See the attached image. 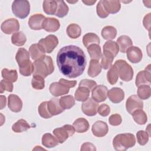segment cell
<instances>
[{
	"instance_id": "obj_7",
	"label": "cell",
	"mask_w": 151,
	"mask_h": 151,
	"mask_svg": "<svg viewBox=\"0 0 151 151\" xmlns=\"http://www.w3.org/2000/svg\"><path fill=\"white\" fill-rule=\"evenodd\" d=\"M143 103L142 100L136 95L130 96L126 100V108L127 111L132 114L133 111L137 109H142Z\"/></svg>"
},
{
	"instance_id": "obj_33",
	"label": "cell",
	"mask_w": 151,
	"mask_h": 151,
	"mask_svg": "<svg viewBox=\"0 0 151 151\" xmlns=\"http://www.w3.org/2000/svg\"><path fill=\"white\" fill-rule=\"evenodd\" d=\"M132 114L133 120L138 124H140V125L145 124L147 120V115L142 109H137L134 111H133Z\"/></svg>"
},
{
	"instance_id": "obj_40",
	"label": "cell",
	"mask_w": 151,
	"mask_h": 151,
	"mask_svg": "<svg viewBox=\"0 0 151 151\" xmlns=\"http://www.w3.org/2000/svg\"><path fill=\"white\" fill-rule=\"evenodd\" d=\"M107 78L108 82L111 85H114L117 83L119 78V73L117 67L114 64L111 65L107 71Z\"/></svg>"
},
{
	"instance_id": "obj_2",
	"label": "cell",
	"mask_w": 151,
	"mask_h": 151,
	"mask_svg": "<svg viewBox=\"0 0 151 151\" xmlns=\"http://www.w3.org/2000/svg\"><path fill=\"white\" fill-rule=\"evenodd\" d=\"M33 64L34 67L33 75H38L43 78L52 74L54 70L53 61L50 56L45 55L41 59L35 60Z\"/></svg>"
},
{
	"instance_id": "obj_23",
	"label": "cell",
	"mask_w": 151,
	"mask_h": 151,
	"mask_svg": "<svg viewBox=\"0 0 151 151\" xmlns=\"http://www.w3.org/2000/svg\"><path fill=\"white\" fill-rule=\"evenodd\" d=\"M73 126L77 133H84L87 132L90 127L88 121L84 118H78L73 123Z\"/></svg>"
},
{
	"instance_id": "obj_13",
	"label": "cell",
	"mask_w": 151,
	"mask_h": 151,
	"mask_svg": "<svg viewBox=\"0 0 151 151\" xmlns=\"http://www.w3.org/2000/svg\"><path fill=\"white\" fill-rule=\"evenodd\" d=\"M69 87L60 81L51 83L49 87V90L51 94L55 97L67 94L69 92Z\"/></svg>"
},
{
	"instance_id": "obj_53",
	"label": "cell",
	"mask_w": 151,
	"mask_h": 151,
	"mask_svg": "<svg viewBox=\"0 0 151 151\" xmlns=\"http://www.w3.org/2000/svg\"><path fill=\"white\" fill-rule=\"evenodd\" d=\"M80 150L81 151H83V150H92V151H94V150H96V148L95 146L93 144H92L91 143L86 142V143H84L82 145Z\"/></svg>"
},
{
	"instance_id": "obj_32",
	"label": "cell",
	"mask_w": 151,
	"mask_h": 151,
	"mask_svg": "<svg viewBox=\"0 0 151 151\" xmlns=\"http://www.w3.org/2000/svg\"><path fill=\"white\" fill-rule=\"evenodd\" d=\"M81 33V27L77 24H71L67 28V34L72 39L78 38Z\"/></svg>"
},
{
	"instance_id": "obj_46",
	"label": "cell",
	"mask_w": 151,
	"mask_h": 151,
	"mask_svg": "<svg viewBox=\"0 0 151 151\" xmlns=\"http://www.w3.org/2000/svg\"><path fill=\"white\" fill-rule=\"evenodd\" d=\"M38 110L39 114L42 118L49 119L52 116L49 111L47 106V101L42 102L38 106Z\"/></svg>"
},
{
	"instance_id": "obj_49",
	"label": "cell",
	"mask_w": 151,
	"mask_h": 151,
	"mask_svg": "<svg viewBox=\"0 0 151 151\" xmlns=\"http://www.w3.org/2000/svg\"><path fill=\"white\" fill-rule=\"evenodd\" d=\"M13 84L12 82L5 80H2L0 83V93H2L4 91L12 92L13 90Z\"/></svg>"
},
{
	"instance_id": "obj_1",
	"label": "cell",
	"mask_w": 151,
	"mask_h": 151,
	"mask_svg": "<svg viewBox=\"0 0 151 151\" xmlns=\"http://www.w3.org/2000/svg\"><path fill=\"white\" fill-rule=\"evenodd\" d=\"M57 64L60 71L70 78L81 75L86 66V55L80 47L70 45L63 47L57 55Z\"/></svg>"
},
{
	"instance_id": "obj_34",
	"label": "cell",
	"mask_w": 151,
	"mask_h": 151,
	"mask_svg": "<svg viewBox=\"0 0 151 151\" xmlns=\"http://www.w3.org/2000/svg\"><path fill=\"white\" fill-rule=\"evenodd\" d=\"M117 35V29L115 27L110 25L104 27L101 30V35L104 39L111 40L114 39Z\"/></svg>"
},
{
	"instance_id": "obj_16",
	"label": "cell",
	"mask_w": 151,
	"mask_h": 151,
	"mask_svg": "<svg viewBox=\"0 0 151 151\" xmlns=\"http://www.w3.org/2000/svg\"><path fill=\"white\" fill-rule=\"evenodd\" d=\"M8 106L13 112H19L22 108V101L20 97L16 94H9L8 98Z\"/></svg>"
},
{
	"instance_id": "obj_22",
	"label": "cell",
	"mask_w": 151,
	"mask_h": 151,
	"mask_svg": "<svg viewBox=\"0 0 151 151\" xmlns=\"http://www.w3.org/2000/svg\"><path fill=\"white\" fill-rule=\"evenodd\" d=\"M104 6L109 14H116L118 12L121 8L119 1H106L102 0Z\"/></svg>"
},
{
	"instance_id": "obj_57",
	"label": "cell",
	"mask_w": 151,
	"mask_h": 151,
	"mask_svg": "<svg viewBox=\"0 0 151 151\" xmlns=\"http://www.w3.org/2000/svg\"><path fill=\"white\" fill-rule=\"evenodd\" d=\"M82 2L87 5H93L96 2V1H82Z\"/></svg>"
},
{
	"instance_id": "obj_18",
	"label": "cell",
	"mask_w": 151,
	"mask_h": 151,
	"mask_svg": "<svg viewBox=\"0 0 151 151\" xmlns=\"http://www.w3.org/2000/svg\"><path fill=\"white\" fill-rule=\"evenodd\" d=\"M29 53L34 60L41 59L45 56V51L39 44H33L29 48Z\"/></svg>"
},
{
	"instance_id": "obj_31",
	"label": "cell",
	"mask_w": 151,
	"mask_h": 151,
	"mask_svg": "<svg viewBox=\"0 0 151 151\" xmlns=\"http://www.w3.org/2000/svg\"><path fill=\"white\" fill-rule=\"evenodd\" d=\"M43 9L44 11L48 15H55L57 9V1H44L43 2Z\"/></svg>"
},
{
	"instance_id": "obj_8",
	"label": "cell",
	"mask_w": 151,
	"mask_h": 151,
	"mask_svg": "<svg viewBox=\"0 0 151 151\" xmlns=\"http://www.w3.org/2000/svg\"><path fill=\"white\" fill-rule=\"evenodd\" d=\"M98 107V103L92 98H88L81 105L82 111L88 116H95L97 113Z\"/></svg>"
},
{
	"instance_id": "obj_14",
	"label": "cell",
	"mask_w": 151,
	"mask_h": 151,
	"mask_svg": "<svg viewBox=\"0 0 151 151\" xmlns=\"http://www.w3.org/2000/svg\"><path fill=\"white\" fill-rule=\"evenodd\" d=\"M127 58L132 63H138L142 59V50L137 47L132 46L126 51Z\"/></svg>"
},
{
	"instance_id": "obj_3",
	"label": "cell",
	"mask_w": 151,
	"mask_h": 151,
	"mask_svg": "<svg viewBox=\"0 0 151 151\" xmlns=\"http://www.w3.org/2000/svg\"><path fill=\"white\" fill-rule=\"evenodd\" d=\"M136 144V139L132 133H123L117 134L113 140V145L117 151H124L132 147Z\"/></svg>"
},
{
	"instance_id": "obj_36",
	"label": "cell",
	"mask_w": 151,
	"mask_h": 151,
	"mask_svg": "<svg viewBox=\"0 0 151 151\" xmlns=\"http://www.w3.org/2000/svg\"><path fill=\"white\" fill-rule=\"evenodd\" d=\"M101 58V66L103 69L107 70L111 66L112 62L114 57L111 53L107 51H103Z\"/></svg>"
},
{
	"instance_id": "obj_41",
	"label": "cell",
	"mask_w": 151,
	"mask_h": 151,
	"mask_svg": "<svg viewBox=\"0 0 151 151\" xmlns=\"http://www.w3.org/2000/svg\"><path fill=\"white\" fill-rule=\"evenodd\" d=\"M59 102L60 106L64 110L70 109L75 104V100L73 96L71 95L61 97L59 100Z\"/></svg>"
},
{
	"instance_id": "obj_43",
	"label": "cell",
	"mask_w": 151,
	"mask_h": 151,
	"mask_svg": "<svg viewBox=\"0 0 151 151\" xmlns=\"http://www.w3.org/2000/svg\"><path fill=\"white\" fill-rule=\"evenodd\" d=\"M34 67L32 63L29 60L19 66V73L24 76H29L34 73Z\"/></svg>"
},
{
	"instance_id": "obj_44",
	"label": "cell",
	"mask_w": 151,
	"mask_h": 151,
	"mask_svg": "<svg viewBox=\"0 0 151 151\" xmlns=\"http://www.w3.org/2000/svg\"><path fill=\"white\" fill-rule=\"evenodd\" d=\"M57 9L55 13V15L59 18H63L68 12V6L65 4L64 1H57Z\"/></svg>"
},
{
	"instance_id": "obj_50",
	"label": "cell",
	"mask_w": 151,
	"mask_h": 151,
	"mask_svg": "<svg viewBox=\"0 0 151 151\" xmlns=\"http://www.w3.org/2000/svg\"><path fill=\"white\" fill-rule=\"evenodd\" d=\"M96 86H97V83L95 81L88 80V79L82 80L79 83V86L86 87L88 88L90 90H92Z\"/></svg>"
},
{
	"instance_id": "obj_56",
	"label": "cell",
	"mask_w": 151,
	"mask_h": 151,
	"mask_svg": "<svg viewBox=\"0 0 151 151\" xmlns=\"http://www.w3.org/2000/svg\"><path fill=\"white\" fill-rule=\"evenodd\" d=\"M6 99L5 96L1 95V106H0V109H3L5 106H6Z\"/></svg>"
},
{
	"instance_id": "obj_29",
	"label": "cell",
	"mask_w": 151,
	"mask_h": 151,
	"mask_svg": "<svg viewBox=\"0 0 151 151\" xmlns=\"http://www.w3.org/2000/svg\"><path fill=\"white\" fill-rule=\"evenodd\" d=\"M58 141L51 133H45L42 137V144L46 147H54L58 145Z\"/></svg>"
},
{
	"instance_id": "obj_47",
	"label": "cell",
	"mask_w": 151,
	"mask_h": 151,
	"mask_svg": "<svg viewBox=\"0 0 151 151\" xmlns=\"http://www.w3.org/2000/svg\"><path fill=\"white\" fill-rule=\"evenodd\" d=\"M136 137L138 143L140 145L143 146L147 143L149 135L147 132H145L144 130H139L136 133Z\"/></svg>"
},
{
	"instance_id": "obj_26",
	"label": "cell",
	"mask_w": 151,
	"mask_h": 151,
	"mask_svg": "<svg viewBox=\"0 0 151 151\" xmlns=\"http://www.w3.org/2000/svg\"><path fill=\"white\" fill-rule=\"evenodd\" d=\"M90 90L83 86H78L75 92V99L78 101H84L88 99Z\"/></svg>"
},
{
	"instance_id": "obj_11",
	"label": "cell",
	"mask_w": 151,
	"mask_h": 151,
	"mask_svg": "<svg viewBox=\"0 0 151 151\" xmlns=\"http://www.w3.org/2000/svg\"><path fill=\"white\" fill-rule=\"evenodd\" d=\"M107 93L108 89L106 86L98 85L92 90L91 97L96 102H103L106 100Z\"/></svg>"
},
{
	"instance_id": "obj_5",
	"label": "cell",
	"mask_w": 151,
	"mask_h": 151,
	"mask_svg": "<svg viewBox=\"0 0 151 151\" xmlns=\"http://www.w3.org/2000/svg\"><path fill=\"white\" fill-rule=\"evenodd\" d=\"M12 11L17 17L24 19L29 14V2L26 0L14 1L12 4Z\"/></svg>"
},
{
	"instance_id": "obj_4",
	"label": "cell",
	"mask_w": 151,
	"mask_h": 151,
	"mask_svg": "<svg viewBox=\"0 0 151 151\" xmlns=\"http://www.w3.org/2000/svg\"><path fill=\"white\" fill-rule=\"evenodd\" d=\"M117 67L119 76L124 81H130L133 77V70L132 67L125 60H118L114 64Z\"/></svg>"
},
{
	"instance_id": "obj_35",
	"label": "cell",
	"mask_w": 151,
	"mask_h": 151,
	"mask_svg": "<svg viewBox=\"0 0 151 151\" xmlns=\"http://www.w3.org/2000/svg\"><path fill=\"white\" fill-rule=\"evenodd\" d=\"M1 74L4 80L12 83L15 82L18 79V73L16 70H8L7 68H4L1 71Z\"/></svg>"
},
{
	"instance_id": "obj_54",
	"label": "cell",
	"mask_w": 151,
	"mask_h": 151,
	"mask_svg": "<svg viewBox=\"0 0 151 151\" xmlns=\"http://www.w3.org/2000/svg\"><path fill=\"white\" fill-rule=\"evenodd\" d=\"M150 13H149L147 15H145L143 21V24L144 27L147 29L149 32H150Z\"/></svg>"
},
{
	"instance_id": "obj_10",
	"label": "cell",
	"mask_w": 151,
	"mask_h": 151,
	"mask_svg": "<svg viewBox=\"0 0 151 151\" xmlns=\"http://www.w3.org/2000/svg\"><path fill=\"white\" fill-rule=\"evenodd\" d=\"M151 83V73H150V64H149L145 70L140 71L138 73L136 77V86L140 85H150Z\"/></svg>"
},
{
	"instance_id": "obj_39",
	"label": "cell",
	"mask_w": 151,
	"mask_h": 151,
	"mask_svg": "<svg viewBox=\"0 0 151 151\" xmlns=\"http://www.w3.org/2000/svg\"><path fill=\"white\" fill-rule=\"evenodd\" d=\"M27 41L25 35L22 32L19 31L14 33L11 37V42L14 45L17 46H22Z\"/></svg>"
},
{
	"instance_id": "obj_12",
	"label": "cell",
	"mask_w": 151,
	"mask_h": 151,
	"mask_svg": "<svg viewBox=\"0 0 151 151\" xmlns=\"http://www.w3.org/2000/svg\"><path fill=\"white\" fill-rule=\"evenodd\" d=\"M91 131L93 135L96 137H101L107 134L109 131V127L106 122L99 120L93 124Z\"/></svg>"
},
{
	"instance_id": "obj_37",
	"label": "cell",
	"mask_w": 151,
	"mask_h": 151,
	"mask_svg": "<svg viewBox=\"0 0 151 151\" xmlns=\"http://www.w3.org/2000/svg\"><path fill=\"white\" fill-rule=\"evenodd\" d=\"M119 48L116 42L113 41H107L103 45V51H107L111 53L114 57L117 55L119 52Z\"/></svg>"
},
{
	"instance_id": "obj_42",
	"label": "cell",
	"mask_w": 151,
	"mask_h": 151,
	"mask_svg": "<svg viewBox=\"0 0 151 151\" xmlns=\"http://www.w3.org/2000/svg\"><path fill=\"white\" fill-rule=\"evenodd\" d=\"M138 97L142 100H147L151 96V88L149 85H140L137 89Z\"/></svg>"
},
{
	"instance_id": "obj_6",
	"label": "cell",
	"mask_w": 151,
	"mask_h": 151,
	"mask_svg": "<svg viewBox=\"0 0 151 151\" xmlns=\"http://www.w3.org/2000/svg\"><path fill=\"white\" fill-rule=\"evenodd\" d=\"M38 44L42 47L45 52L51 53L58 44V40L54 35H49L44 38L41 39Z\"/></svg>"
},
{
	"instance_id": "obj_21",
	"label": "cell",
	"mask_w": 151,
	"mask_h": 151,
	"mask_svg": "<svg viewBox=\"0 0 151 151\" xmlns=\"http://www.w3.org/2000/svg\"><path fill=\"white\" fill-rule=\"evenodd\" d=\"M117 44L119 46L120 52L124 53L127 50L133 45V42L131 38L127 35H121L117 40Z\"/></svg>"
},
{
	"instance_id": "obj_17",
	"label": "cell",
	"mask_w": 151,
	"mask_h": 151,
	"mask_svg": "<svg viewBox=\"0 0 151 151\" xmlns=\"http://www.w3.org/2000/svg\"><path fill=\"white\" fill-rule=\"evenodd\" d=\"M107 96L112 103H119L124 99V93L120 88L113 87L108 91Z\"/></svg>"
},
{
	"instance_id": "obj_9",
	"label": "cell",
	"mask_w": 151,
	"mask_h": 151,
	"mask_svg": "<svg viewBox=\"0 0 151 151\" xmlns=\"http://www.w3.org/2000/svg\"><path fill=\"white\" fill-rule=\"evenodd\" d=\"M1 30L6 34L15 33L19 29V23L15 18H9L4 21L1 26Z\"/></svg>"
},
{
	"instance_id": "obj_48",
	"label": "cell",
	"mask_w": 151,
	"mask_h": 151,
	"mask_svg": "<svg viewBox=\"0 0 151 151\" xmlns=\"http://www.w3.org/2000/svg\"><path fill=\"white\" fill-rule=\"evenodd\" d=\"M96 11H97V15L101 18H105L107 17L109 15V14L107 12V11L106 10L104 6L102 0L98 2L96 6Z\"/></svg>"
},
{
	"instance_id": "obj_20",
	"label": "cell",
	"mask_w": 151,
	"mask_h": 151,
	"mask_svg": "<svg viewBox=\"0 0 151 151\" xmlns=\"http://www.w3.org/2000/svg\"><path fill=\"white\" fill-rule=\"evenodd\" d=\"M59 100L60 99L58 98H52L50 101H47L49 111L52 116L58 115L64 111V109L60 104Z\"/></svg>"
},
{
	"instance_id": "obj_15",
	"label": "cell",
	"mask_w": 151,
	"mask_h": 151,
	"mask_svg": "<svg viewBox=\"0 0 151 151\" xmlns=\"http://www.w3.org/2000/svg\"><path fill=\"white\" fill-rule=\"evenodd\" d=\"M45 17L41 14H35L30 17L28 25L31 29L34 30H40L42 29V24L45 19Z\"/></svg>"
},
{
	"instance_id": "obj_45",
	"label": "cell",
	"mask_w": 151,
	"mask_h": 151,
	"mask_svg": "<svg viewBox=\"0 0 151 151\" xmlns=\"http://www.w3.org/2000/svg\"><path fill=\"white\" fill-rule=\"evenodd\" d=\"M32 87L36 90H42L45 87L44 78L38 75H33L31 80Z\"/></svg>"
},
{
	"instance_id": "obj_51",
	"label": "cell",
	"mask_w": 151,
	"mask_h": 151,
	"mask_svg": "<svg viewBox=\"0 0 151 151\" xmlns=\"http://www.w3.org/2000/svg\"><path fill=\"white\" fill-rule=\"evenodd\" d=\"M110 124L112 126H119L122 123V117L119 114H114L110 116L109 119Z\"/></svg>"
},
{
	"instance_id": "obj_28",
	"label": "cell",
	"mask_w": 151,
	"mask_h": 151,
	"mask_svg": "<svg viewBox=\"0 0 151 151\" xmlns=\"http://www.w3.org/2000/svg\"><path fill=\"white\" fill-rule=\"evenodd\" d=\"M15 60L19 65L21 66L25 62L29 60V52L25 48H20L18 49L16 55Z\"/></svg>"
},
{
	"instance_id": "obj_25",
	"label": "cell",
	"mask_w": 151,
	"mask_h": 151,
	"mask_svg": "<svg viewBox=\"0 0 151 151\" xmlns=\"http://www.w3.org/2000/svg\"><path fill=\"white\" fill-rule=\"evenodd\" d=\"M101 71V66L98 60H91L88 68V74L91 77L97 76Z\"/></svg>"
},
{
	"instance_id": "obj_24",
	"label": "cell",
	"mask_w": 151,
	"mask_h": 151,
	"mask_svg": "<svg viewBox=\"0 0 151 151\" xmlns=\"http://www.w3.org/2000/svg\"><path fill=\"white\" fill-rule=\"evenodd\" d=\"M53 134L60 143H64L70 136L68 131L64 126L55 129L53 130Z\"/></svg>"
},
{
	"instance_id": "obj_55",
	"label": "cell",
	"mask_w": 151,
	"mask_h": 151,
	"mask_svg": "<svg viewBox=\"0 0 151 151\" xmlns=\"http://www.w3.org/2000/svg\"><path fill=\"white\" fill-rule=\"evenodd\" d=\"M59 81L63 83V84H64L66 86H67L69 88H73V87H75L77 84V81H76V80L68 81V80L64 79V78H60L59 80Z\"/></svg>"
},
{
	"instance_id": "obj_19",
	"label": "cell",
	"mask_w": 151,
	"mask_h": 151,
	"mask_svg": "<svg viewBox=\"0 0 151 151\" xmlns=\"http://www.w3.org/2000/svg\"><path fill=\"white\" fill-rule=\"evenodd\" d=\"M60 27L59 21L55 18H46L42 24V29L47 32H55Z\"/></svg>"
},
{
	"instance_id": "obj_27",
	"label": "cell",
	"mask_w": 151,
	"mask_h": 151,
	"mask_svg": "<svg viewBox=\"0 0 151 151\" xmlns=\"http://www.w3.org/2000/svg\"><path fill=\"white\" fill-rule=\"evenodd\" d=\"M100 38L98 35L93 32H89L85 34L83 37V43L86 47H88L89 45L94 44L99 45Z\"/></svg>"
},
{
	"instance_id": "obj_52",
	"label": "cell",
	"mask_w": 151,
	"mask_h": 151,
	"mask_svg": "<svg viewBox=\"0 0 151 151\" xmlns=\"http://www.w3.org/2000/svg\"><path fill=\"white\" fill-rule=\"evenodd\" d=\"M97 112L100 116L103 117H106L109 114L110 112V108L107 104H102L99 106Z\"/></svg>"
},
{
	"instance_id": "obj_38",
	"label": "cell",
	"mask_w": 151,
	"mask_h": 151,
	"mask_svg": "<svg viewBox=\"0 0 151 151\" xmlns=\"http://www.w3.org/2000/svg\"><path fill=\"white\" fill-rule=\"evenodd\" d=\"M30 128V126L24 119H19L12 126V130L15 133H21Z\"/></svg>"
},
{
	"instance_id": "obj_30",
	"label": "cell",
	"mask_w": 151,
	"mask_h": 151,
	"mask_svg": "<svg viewBox=\"0 0 151 151\" xmlns=\"http://www.w3.org/2000/svg\"><path fill=\"white\" fill-rule=\"evenodd\" d=\"M87 51L91 60H99L101 57V50L99 45L94 44L89 45L87 48Z\"/></svg>"
}]
</instances>
